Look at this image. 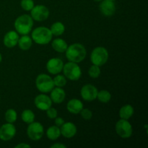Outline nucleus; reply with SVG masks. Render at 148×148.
<instances>
[{
    "label": "nucleus",
    "instance_id": "32",
    "mask_svg": "<svg viewBox=\"0 0 148 148\" xmlns=\"http://www.w3.org/2000/svg\"><path fill=\"white\" fill-rule=\"evenodd\" d=\"M54 123H55V125H56V127H61L62 124L64 123V120L62 118H61V117H56V118H55Z\"/></svg>",
    "mask_w": 148,
    "mask_h": 148
},
{
    "label": "nucleus",
    "instance_id": "7",
    "mask_svg": "<svg viewBox=\"0 0 148 148\" xmlns=\"http://www.w3.org/2000/svg\"><path fill=\"white\" fill-rule=\"evenodd\" d=\"M116 132L120 137L123 139H128L132 137L133 129L131 124L126 119H120L116 124Z\"/></svg>",
    "mask_w": 148,
    "mask_h": 148
},
{
    "label": "nucleus",
    "instance_id": "18",
    "mask_svg": "<svg viewBox=\"0 0 148 148\" xmlns=\"http://www.w3.org/2000/svg\"><path fill=\"white\" fill-rule=\"evenodd\" d=\"M83 108V103L82 101L77 98H73L68 101L66 104V109L69 113L73 114H78Z\"/></svg>",
    "mask_w": 148,
    "mask_h": 148
},
{
    "label": "nucleus",
    "instance_id": "22",
    "mask_svg": "<svg viewBox=\"0 0 148 148\" xmlns=\"http://www.w3.org/2000/svg\"><path fill=\"white\" fill-rule=\"evenodd\" d=\"M60 128L55 126H51L46 131V136L51 140H56L60 137Z\"/></svg>",
    "mask_w": 148,
    "mask_h": 148
},
{
    "label": "nucleus",
    "instance_id": "36",
    "mask_svg": "<svg viewBox=\"0 0 148 148\" xmlns=\"http://www.w3.org/2000/svg\"><path fill=\"white\" fill-rule=\"evenodd\" d=\"M93 1H97V2H99V1H102V0H93Z\"/></svg>",
    "mask_w": 148,
    "mask_h": 148
},
{
    "label": "nucleus",
    "instance_id": "2",
    "mask_svg": "<svg viewBox=\"0 0 148 148\" xmlns=\"http://www.w3.org/2000/svg\"><path fill=\"white\" fill-rule=\"evenodd\" d=\"M14 25L17 33L20 35H27L33 28V20L30 15L23 14L16 19Z\"/></svg>",
    "mask_w": 148,
    "mask_h": 148
},
{
    "label": "nucleus",
    "instance_id": "30",
    "mask_svg": "<svg viewBox=\"0 0 148 148\" xmlns=\"http://www.w3.org/2000/svg\"><path fill=\"white\" fill-rule=\"evenodd\" d=\"M79 114H81V116L82 117V119L85 120H90L91 119V118L92 117V113L88 108H82L81 110V111L79 112Z\"/></svg>",
    "mask_w": 148,
    "mask_h": 148
},
{
    "label": "nucleus",
    "instance_id": "14",
    "mask_svg": "<svg viewBox=\"0 0 148 148\" xmlns=\"http://www.w3.org/2000/svg\"><path fill=\"white\" fill-rule=\"evenodd\" d=\"M101 12L106 17L114 15L116 12V5L114 1L111 0H102L99 5Z\"/></svg>",
    "mask_w": 148,
    "mask_h": 148
},
{
    "label": "nucleus",
    "instance_id": "20",
    "mask_svg": "<svg viewBox=\"0 0 148 148\" xmlns=\"http://www.w3.org/2000/svg\"><path fill=\"white\" fill-rule=\"evenodd\" d=\"M51 46L54 51L59 53H64L66 51L68 45L64 40L62 38H56L52 41Z\"/></svg>",
    "mask_w": 148,
    "mask_h": 148
},
{
    "label": "nucleus",
    "instance_id": "17",
    "mask_svg": "<svg viewBox=\"0 0 148 148\" xmlns=\"http://www.w3.org/2000/svg\"><path fill=\"white\" fill-rule=\"evenodd\" d=\"M65 97H66V93H65V91L62 89V88L56 87L55 88H53L51 91L50 98L52 102H53L54 103H62L64 101Z\"/></svg>",
    "mask_w": 148,
    "mask_h": 148
},
{
    "label": "nucleus",
    "instance_id": "37",
    "mask_svg": "<svg viewBox=\"0 0 148 148\" xmlns=\"http://www.w3.org/2000/svg\"><path fill=\"white\" fill-rule=\"evenodd\" d=\"M111 1H116V0H111Z\"/></svg>",
    "mask_w": 148,
    "mask_h": 148
},
{
    "label": "nucleus",
    "instance_id": "9",
    "mask_svg": "<svg viewBox=\"0 0 148 148\" xmlns=\"http://www.w3.org/2000/svg\"><path fill=\"white\" fill-rule=\"evenodd\" d=\"M30 16L33 20L42 22L48 19L49 16V10L44 5H36L30 10Z\"/></svg>",
    "mask_w": 148,
    "mask_h": 148
},
{
    "label": "nucleus",
    "instance_id": "4",
    "mask_svg": "<svg viewBox=\"0 0 148 148\" xmlns=\"http://www.w3.org/2000/svg\"><path fill=\"white\" fill-rule=\"evenodd\" d=\"M36 86L42 93L50 92L54 88L53 79L46 74H40L36 77Z\"/></svg>",
    "mask_w": 148,
    "mask_h": 148
},
{
    "label": "nucleus",
    "instance_id": "27",
    "mask_svg": "<svg viewBox=\"0 0 148 148\" xmlns=\"http://www.w3.org/2000/svg\"><path fill=\"white\" fill-rule=\"evenodd\" d=\"M54 86L59 87V88H63L66 84V78L64 75L57 74L56 77L53 79Z\"/></svg>",
    "mask_w": 148,
    "mask_h": 148
},
{
    "label": "nucleus",
    "instance_id": "21",
    "mask_svg": "<svg viewBox=\"0 0 148 148\" xmlns=\"http://www.w3.org/2000/svg\"><path fill=\"white\" fill-rule=\"evenodd\" d=\"M134 112V108L132 106L127 104V105H124L120 108L119 110V116L120 118L122 119L128 120L129 119L131 118L133 116Z\"/></svg>",
    "mask_w": 148,
    "mask_h": 148
},
{
    "label": "nucleus",
    "instance_id": "16",
    "mask_svg": "<svg viewBox=\"0 0 148 148\" xmlns=\"http://www.w3.org/2000/svg\"><path fill=\"white\" fill-rule=\"evenodd\" d=\"M19 35L14 30H10L7 32L4 36L3 42L6 47L7 48H13L17 45V42L19 40Z\"/></svg>",
    "mask_w": 148,
    "mask_h": 148
},
{
    "label": "nucleus",
    "instance_id": "1",
    "mask_svg": "<svg viewBox=\"0 0 148 148\" xmlns=\"http://www.w3.org/2000/svg\"><path fill=\"white\" fill-rule=\"evenodd\" d=\"M66 57L69 62L79 63L86 57L87 51L85 46L81 43H73L67 47L66 51Z\"/></svg>",
    "mask_w": 148,
    "mask_h": 148
},
{
    "label": "nucleus",
    "instance_id": "24",
    "mask_svg": "<svg viewBox=\"0 0 148 148\" xmlns=\"http://www.w3.org/2000/svg\"><path fill=\"white\" fill-rule=\"evenodd\" d=\"M22 120L26 124H30L35 120V114L31 110L25 109L23 111L21 114Z\"/></svg>",
    "mask_w": 148,
    "mask_h": 148
},
{
    "label": "nucleus",
    "instance_id": "15",
    "mask_svg": "<svg viewBox=\"0 0 148 148\" xmlns=\"http://www.w3.org/2000/svg\"><path fill=\"white\" fill-rule=\"evenodd\" d=\"M60 132L65 138H72L77 134V127L72 122H64L60 127Z\"/></svg>",
    "mask_w": 148,
    "mask_h": 148
},
{
    "label": "nucleus",
    "instance_id": "34",
    "mask_svg": "<svg viewBox=\"0 0 148 148\" xmlns=\"http://www.w3.org/2000/svg\"><path fill=\"white\" fill-rule=\"evenodd\" d=\"M30 145L25 144V143H20V144L17 145L15 146V148H30Z\"/></svg>",
    "mask_w": 148,
    "mask_h": 148
},
{
    "label": "nucleus",
    "instance_id": "6",
    "mask_svg": "<svg viewBox=\"0 0 148 148\" xmlns=\"http://www.w3.org/2000/svg\"><path fill=\"white\" fill-rule=\"evenodd\" d=\"M108 59V52L106 48L98 46L92 50L90 55V61L92 64L97 66H103Z\"/></svg>",
    "mask_w": 148,
    "mask_h": 148
},
{
    "label": "nucleus",
    "instance_id": "12",
    "mask_svg": "<svg viewBox=\"0 0 148 148\" xmlns=\"http://www.w3.org/2000/svg\"><path fill=\"white\" fill-rule=\"evenodd\" d=\"M63 61L59 58H52L46 63L47 71L51 75H57L60 73L63 69Z\"/></svg>",
    "mask_w": 148,
    "mask_h": 148
},
{
    "label": "nucleus",
    "instance_id": "5",
    "mask_svg": "<svg viewBox=\"0 0 148 148\" xmlns=\"http://www.w3.org/2000/svg\"><path fill=\"white\" fill-rule=\"evenodd\" d=\"M62 71L66 78L69 80L77 81L82 76V70L77 63L75 62H69L64 64Z\"/></svg>",
    "mask_w": 148,
    "mask_h": 148
},
{
    "label": "nucleus",
    "instance_id": "19",
    "mask_svg": "<svg viewBox=\"0 0 148 148\" xmlns=\"http://www.w3.org/2000/svg\"><path fill=\"white\" fill-rule=\"evenodd\" d=\"M17 45L21 50L27 51L31 48L33 45V40L27 35H23L21 38H19Z\"/></svg>",
    "mask_w": 148,
    "mask_h": 148
},
{
    "label": "nucleus",
    "instance_id": "26",
    "mask_svg": "<svg viewBox=\"0 0 148 148\" xmlns=\"http://www.w3.org/2000/svg\"><path fill=\"white\" fill-rule=\"evenodd\" d=\"M17 114L15 110L10 108L8 109L5 113V120L7 123H12L13 124L17 121Z\"/></svg>",
    "mask_w": 148,
    "mask_h": 148
},
{
    "label": "nucleus",
    "instance_id": "31",
    "mask_svg": "<svg viewBox=\"0 0 148 148\" xmlns=\"http://www.w3.org/2000/svg\"><path fill=\"white\" fill-rule=\"evenodd\" d=\"M46 114H47V116L49 119H54L56 117H57V111L54 108L50 107L49 109L46 110Z\"/></svg>",
    "mask_w": 148,
    "mask_h": 148
},
{
    "label": "nucleus",
    "instance_id": "25",
    "mask_svg": "<svg viewBox=\"0 0 148 148\" xmlns=\"http://www.w3.org/2000/svg\"><path fill=\"white\" fill-rule=\"evenodd\" d=\"M97 98H98L100 102L103 103H107L111 99V95L108 90H102L99 91L98 92Z\"/></svg>",
    "mask_w": 148,
    "mask_h": 148
},
{
    "label": "nucleus",
    "instance_id": "13",
    "mask_svg": "<svg viewBox=\"0 0 148 148\" xmlns=\"http://www.w3.org/2000/svg\"><path fill=\"white\" fill-rule=\"evenodd\" d=\"M35 106L40 111H46L50 107H51L52 101L50 97L44 93L40 94L35 98Z\"/></svg>",
    "mask_w": 148,
    "mask_h": 148
},
{
    "label": "nucleus",
    "instance_id": "3",
    "mask_svg": "<svg viewBox=\"0 0 148 148\" xmlns=\"http://www.w3.org/2000/svg\"><path fill=\"white\" fill-rule=\"evenodd\" d=\"M32 40L39 45H46L51 40L53 34L49 28L46 27H38L33 30L31 33Z\"/></svg>",
    "mask_w": 148,
    "mask_h": 148
},
{
    "label": "nucleus",
    "instance_id": "8",
    "mask_svg": "<svg viewBox=\"0 0 148 148\" xmlns=\"http://www.w3.org/2000/svg\"><path fill=\"white\" fill-rule=\"evenodd\" d=\"M44 133L43 127L40 123L33 122L29 124L27 128V134L29 138L33 141H38L42 138Z\"/></svg>",
    "mask_w": 148,
    "mask_h": 148
},
{
    "label": "nucleus",
    "instance_id": "29",
    "mask_svg": "<svg viewBox=\"0 0 148 148\" xmlns=\"http://www.w3.org/2000/svg\"><path fill=\"white\" fill-rule=\"evenodd\" d=\"M20 6L25 11H30L35 6L34 1L33 0H21Z\"/></svg>",
    "mask_w": 148,
    "mask_h": 148
},
{
    "label": "nucleus",
    "instance_id": "33",
    "mask_svg": "<svg viewBox=\"0 0 148 148\" xmlns=\"http://www.w3.org/2000/svg\"><path fill=\"white\" fill-rule=\"evenodd\" d=\"M51 148H66V146L63 144H61V143H56V144H53L51 146Z\"/></svg>",
    "mask_w": 148,
    "mask_h": 148
},
{
    "label": "nucleus",
    "instance_id": "23",
    "mask_svg": "<svg viewBox=\"0 0 148 148\" xmlns=\"http://www.w3.org/2000/svg\"><path fill=\"white\" fill-rule=\"evenodd\" d=\"M51 31L53 36H62L65 31V26L63 23L61 22H56L53 24H52L51 27Z\"/></svg>",
    "mask_w": 148,
    "mask_h": 148
},
{
    "label": "nucleus",
    "instance_id": "35",
    "mask_svg": "<svg viewBox=\"0 0 148 148\" xmlns=\"http://www.w3.org/2000/svg\"><path fill=\"white\" fill-rule=\"evenodd\" d=\"M1 60H2V56H1V54L0 53V63H1Z\"/></svg>",
    "mask_w": 148,
    "mask_h": 148
},
{
    "label": "nucleus",
    "instance_id": "28",
    "mask_svg": "<svg viewBox=\"0 0 148 148\" xmlns=\"http://www.w3.org/2000/svg\"><path fill=\"white\" fill-rule=\"evenodd\" d=\"M101 69H100L99 66H97V65L92 64L90 67L89 68V70H88V75L90 77L94 78V79H96L101 75Z\"/></svg>",
    "mask_w": 148,
    "mask_h": 148
},
{
    "label": "nucleus",
    "instance_id": "11",
    "mask_svg": "<svg viewBox=\"0 0 148 148\" xmlns=\"http://www.w3.org/2000/svg\"><path fill=\"white\" fill-rule=\"evenodd\" d=\"M16 134V128L12 123L4 124L0 127V140L9 141L14 138Z\"/></svg>",
    "mask_w": 148,
    "mask_h": 148
},
{
    "label": "nucleus",
    "instance_id": "10",
    "mask_svg": "<svg viewBox=\"0 0 148 148\" xmlns=\"http://www.w3.org/2000/svg\"><path fill=\"white\" fill-rule=\"evenodd\" d=\"M98 90L96 87L91 84L85 85L80 90L81 96L84 101H92L97 98Z\"/></svg>",
    "mask_w": 148,
    "mask_h": 148
}]
</instances>
